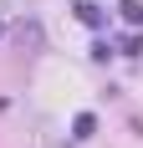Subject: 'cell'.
<instances>
[{
    "instance_id": "obj_1",
    "label": "cell",
    "mask_w": 143,
    "mask_h": 148,
    "mask_svg": "<svg viewBox=\"0 0 143 148\" xmlns=\"http://www.w3.org/2000/svg\"><path fill=\"white\" fill-rule=\"evenodd\" d=\"M77 21H87V26H102L107 15H102L97 5H92V0H82V5H77Z\"/></svg>"
},
{
    "instance_id": "obj_2",
    "label": "cell",
    "mask_w": 143,
    "mask_h": 148,
    "mask_svg": "<svg viewBox=\"0 0 143 148\" xmlns=\"http://www.w3.org/2000/svg\"><path fill=\"white\" fill-rule=\"evenodd\" d=\"M92 128H97V118H92V112H82V118L72 123V138H92Z\"/></svg>"
},
{
    "instance_id": "obj_3",
    "label": "cell",
    "mask_w": 143,
    "mask_h": 148,
    "mask_svg": "<svg viewBox=\"0 0 143 148\" xmlns=\"http://www.w3.org/2000/svg\"><path fill=\"white\" fill-rule=\"evenodd\" d=\"M118 10H123V21H128V26H143V5H138V0H123Z\"/></svg>"
},
{
    "instance_id": "obj_4",
    "label": "cell",
    "mask_w": 143,
    "mask_h": 148,
    "mask_svg": "<svg viewBox=\"0 0 143 148\" xmlns=\"http://www.w3.org/2000/svg\"><path fill=\"white\" fill-rule=\"evenodd\" d=\"M0 31H5V26H0Z\"/></svg>"
}]
</instances>
